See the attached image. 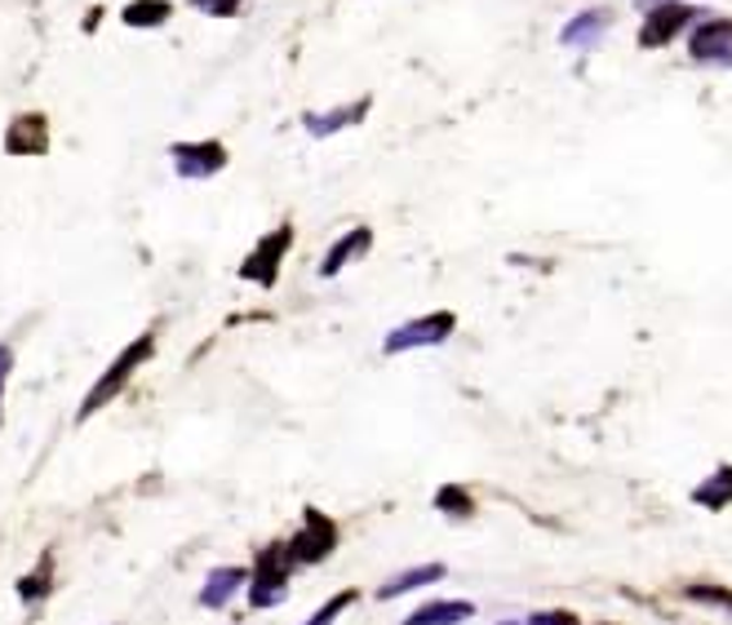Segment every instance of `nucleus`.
<instances>
[{
    "label": "nucleus",
    "mask_w": 732,
    "mask_h": 625,
    "mask_svg": "<svg viewBox=\"0 0 732 625\" xmlns=\"http://www.w3.org/2000/svg\"><path fill=\"white\" fill-rule=\"evenodd\" d=\"M151 355H156V333H143V338H134V342H129V346H125V351H121V355H116L108 368H102V377H98V382L89 386V395L80 399V412H76L80 422H89V417H98L102 408H108V404H112V399H116V395H121V390L134 382V373H138V368H143Z\"/></svg>",
    "instance_id": "obj_1"
},
{
    "label": "nucleus",
    "mask_w": 732,
    "mask_h": 625,
    "mask_svg": "<svg viewBox=\"0 0 732 625\" xmlns=\"http://www.w3.org/2000/svg\"><path fill=\"white\" fill-rule=\"evenodd\" d=\"M289 577H293V559H289L284 542L262 546V550L254 555V564H249V586H245L249 607H254V612L280 607V603L289 599Z\"/></svg>",
    "instance_id": "obj_2"
},
{
    "label": "nucleus",
    "mask_w": 732,
    "mask_h": 625,
    "mask_svg": "<svg viewBox=\"0 0 732 625\" xmlns=\"http://www.w3.org/2000/svg\"><path fill=\"white\" fill-rule=\"evenodd\" d=\"M338 546H342V529H338V519H329V514H325V510H316V505H306V510H302L297 533L284 542V550H289L293 568H316V564H325Z\"/></svg>",
    "instance_id": "obj_3"
},
{
    "label": "nucleus",
    "mask_w": 732,
    "mask_h": 625,
    "mask_svg": "<svg viewBox=\"0 0 732 625\" xmlns=\"http://www.w3.org/2000/svg\"><path fill=\"white\" fill-rule=\"evenodd\" d=\"M453 329H458L453 310H431V316H417V320H404L399 329H391L382 351L404 355V351H423V346H444L453 338Z\"/></svg>",
    "instance_id": "obj_4"
},
{
    "label": "nucleus",
    "mask_w": 732,
    "mask_h": 625,
    "mask_svg": "<svg viewBox=\"0 0 732 625\" xmlns=\"http://www.w3.org/2000/svg\"><path fill=\"white\" fill-rule=\"evenodd\" d=\"M289 249H293V227L280 223L275 231H267V236L245 253V262H240V280H249V284H258V288H275Z\"/></svg>",
    "instance_id": "obj_5"
},
{
    "label": "nucleus",
    "mask_w": 732,
    "mask_h": 625,
    "mask_svg": "<svg viewBox=\"0 0 732 625\" xmlns=\"http://www.w3.org/2000/svg\"><path fill=\"white\" fill-rule=\"evenodd\" d=\"M169 160H173V173L187 178V182H204L227 169V147L218 138H200V143H173L169 147Z\"/></svg>",
    "instance_id": "obj_6"
},
{
    "label": "nucleus",
    "mask_w": 732,
    "mask_h": 625,
    "mask_svg": "<svg viewBox=\"0 0 732 625\" xmlns=\"http://www.w3.org/2000/svg\"><path fill=\"white\" fill-rule=\"evenodd\" d=\"M5 156H45L49 151V121L41 112H23L5 125V138H0Z\"/></svg>",
    "instance_id": "obj_7"
},
{
    "label": "nucleus",
    "mask_w": 732,
    "mask_h": 625,
    "mask_svg": "<svg viewBox=\"0 0 732 625\" xmlns=\"http://www.w3.org/2000/svg\"><path fill=\"white\" fill-rule=\"evenodd\" d=\"M369 112H373V98L364 93V98L342 102V107H329V112H306V116H302V129H306L311 138H334V134H342V129H356Z\"/></svg>",
    "instance_id": "obj_8"
},
{
    "label": "nucleus",
    "mask_w": 732,
    "mask_h": 625,
    "mask_svg": "<svg viewBox=\"0 0 732 625\" xmlns=\"http://www.w3.org/2000/svg\"><path fill=\"white\" fill-rule=\"evenodd\" d=\"M692 19H697V10H688V5H653V10L644 14L640 45H644V49H657V45L675 41Z\"/></svg>",
    "instance_id": "obj_9"
},
{
    "label": "nucleus",
    "mask_w": 732,
    "mask_h": 625,
    "mask_svg": "<svg viewBox=\"0 0 732 625\" xmlns=\"http://www.w3.org/2000/svg\"><path fill=\"white\" fill-rule=\"evenodd\" d=\"M369 249H373V231H369V227H351V231H342V236L325 249V258H320V280L342 275L351 262L369 258Z\"/></svg>",
    "instance_id": "obj_10"
},
{
    "label": "nucleus",
    "mask_w": 732,
    "mask_h": 625,
    "mask_svg": "<svg viewBox=\"0 0 732 625\" xmlns=\"http://www.w3.org/2000/svg\"><path fill=\"white\" fill-rule=\"evenodd\" d=\"M245 586H249V568H240V564H223V568H214V572L204 577V586H200V607L223 612L236 594H245Z\"/></svg>",
    "instance_id": "obj_11"
},
{
    "label": "nucleus",
    "mask_w": 732,
    "mask_h": 625,
    "mask_svg": "<svg viewBox=\"0 0 732 625\" xmlns=\"http://www.w3.org/2000/svg\"><path fill=\"white\" fill-rule=\"evenodd\" d=\"M688 54L697 63H732V23L728 19L697 23L688 36Z\"/></svg>",
    "instance_id": "obj_12"
},
{
    "label": "nucleus",
    "mask_w": 732,
    "mask_h": 625,
    "mask_svg": "<svg viewBox=\"0 0 732 625\" xmlns=\"http://www.w3.org/2000/svg\"><path fill=\"white\" fill-rule=\"evenodd\" d=\"M444 564H417V568H404V572H395V577H386L373 594L382 599V603H391V599H404V594H417V590H431V586H440L444 581Z\"/></svg>",
    "instance_id": "obj_13"
},
{
    "label": "nucleus",
    "mask_w": 732,
    "mask_h": 625,
    "mask_svg": "<svg viewBox=\"0 0 732 625\" xmlns=\"http://www.w3.org/2000/svg\"><path fill=\"white\" fill-rule=\"evenodd\" d=\"M475 616V603L466 599H427L423 607H413L404 616V625H462Z\"/></svg>",
    "instance_id": "obj_14"
},
{
    "label": "nucleus",
    "mask_w": 732,
    "mask_h": 625,
    "mask_svg": "<svg viewBox=\"0 0 732 625\" xmlns=\"http://www.w3.org/2000/svg\"><path fill=\"white\" fill-rule=\"evenodd\" d=\"M604 32H608V10H586V14H577L573 23H564L560 41H564L568 49H595V45L604 41Z\"/></svg>",
    "instance_id": "obj_15"
},
{
    "label": "nucleus",
    "mask_w": 732,
    "mask_h": 625,
    "mask_svg": "<svg viewBox=\"0 0 732 625\" xmlns=\"http://www.w3.org/2000/svg\"><path fill=\"white\" fill-rule=\"evenodd\" d=\"M173 19V0H129L121 10L125 27H165Z\"/></svg>",
    "instance_id": "obj_16"
},
{
    "label": "nucleus",
    "mask_w": 732,
    "mask_h": 625,
    "mask_svg": "<svg viewBox=\"0 0 732 625\" xmlns=\"http://www.w3.org/2000/svg\"><path fill=\"white\" fill-rule=\"evenodd\" d=\"M49 590H54V555H41V564L19 581V599L32 607V603L49 599Z\"/></svg>",
    "instance_id": "obj_17"
},
{
    "label": "nucleus",
    "mask_w": 732,
    "mask_h": 625,
    "mask_svg": "<svg viewBox=\"0 0 732 625\" xmlns=\"http://www.w3.org/2000/svg\"><path fill=\"white\" fill-rule=\"evenodd\" d=\"M692 501H697V505H706V510H723V505L732 501V466L714 470L701 488H692Z\"/></svg>",
    "instance_id": "obj_18"
},
{
    "label": "nucleus",
    "mask_w": 732,
    "mask_h": 625,
    "mask_svg": "<svg viewBox=\"0 0 732 625\" xmlns=\"http://www.w3.org/2000/svg\"><path fill=\"white\" fill-rule=\"evenodd\" d=\"M431 505H436L444 519H471V514H475V497H471L462 484H444Z\"/></svg>",
    "instance_id": "obj_19"
},
{
    "label": "nucleus",
    "mask_w": 732,
    "mask_h": 625,
    "mask_svg": "<svg viewBox=\"0 0 732 625\" xmlns=\"http://www.w3.org/2000/svg\"><path fill=\"white\" fill-rule=\"evenodd\" d=\"M356 603H360V590H338V594H334V599H329L320 612H311L302 625H334V621H338L347 607H356Z\"/></svg>",
    "instance_id": "obj_20"
},
{
    "label": "nucleus",
    "mask_w": 732,
    "mask_h": 625,
    "mask_svg": "<svg viewBox=\"0 0 732 625\" xmlns=\"http://www.w3.org/2000/svg\"><path fill=\"white\" fill-rule=\"evenodd\" d=\"M684 594H688L692 603H706V607H719V612L732 616V590H723V586H688Z\"/></svg>",
    "instance_id": "obj_21"
},
{
    "label": "nucleus",
    "mask_w": 732,
    "mask_h": 625,
    "mask_svg": "<svg viewBox=\"0 0 732 625\" xmlns=\"http://www.w3.org/2000/svg\"><path fill=\"white\" fill-rule=\"evenodd\" d=\"M187 5L209 14V19H236L245 10V0H187Z\"/></svg>",
    "instance_id": "obj_22"
},
{
    "label": "nucleus",
    "mask_w": 732,
    "mask_h": 625,
    "mask_svg": "<svg viewBox=\"0 0 732 625\" xmlns=\"http://www.w3.org/2000/svg\"><path fill=\"white\" fill-rule=\"evenodd\" d=\"M10 373H14V346L0 342V422H5V390H10Z\"/></svg>",
    "instance_id": "obj_23"
},
{
    "label": "nucleus",
    "mask_w": 732,
    "mask_h": 625,
    "mask_svg": "<svg viewBox=\"0 0 732 625\" xmlns=\"http://www.w3.org/2000/svg\"><path fill=\"white\" fill-rule=\"evenodd\" d=\"M529 625H582V621H577V612H568V607H551V612H533Z\"/></svg>",
    "instance_id": "obj_24"
},
{
    "label": "nucleus",
    "mask_w": 732,
    "mask_h": 625,
    "mask_svg": "<svg viewBox=\"0 0 732 625\" xmlns=\"http://www.w3.org/2000/svg\"><path fill=\"white\" fill-rule=\"evenodd\" d=\"M644 5H675V0H644Z\"/></svg>",
    "instance_id": "obj_25"
},
{
    "label": "nucleus",
    "mask_w": 732,
    "mask_h": 625,
    "mask_svg": "<svg viewBox=\"0 0 732 625\" xmlns=\"http://www.w3.org/2000/svg\"><path fill=\"white\" fill-rule=\"evenodd\" d=\"M502 625H515V621H502Z\"/></svg>",
    "instance_id": "obj_26"
},
{
    "label": "nucleus",
    "mask_w": 732,
    "mask_h": 625,
    "mask_svg": "<svg viewBox=\"0 0 732 625\" xmlns=\"http://www.w3.org/2000/svg\"><path fill=\"white\" fill-rule=\"evenodd\" d=\"M599 625H612V621H599Z\"/></svg>",
    "instance_id": "obj_27"
}]
</instances>
